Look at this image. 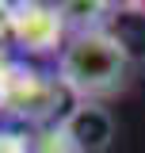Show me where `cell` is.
Listing matches in <instances>:
<instances>
[{
  "label": "cell",
  "instance_id": "cell-3",
  "mask_svg": "<svg viewBox=\"0 0 145 153\" xmlns=\"http://www.w3.org/2000/svg\"><path fill=\"white\" fill-rule=\"evenodd\" d=\"M12 31H16L19 46H27V50H35V54H46V50H54L57 42H61V35H65V16H61V8L27 4V8H16Z\"/></svg>",
  "mask_w": 145,
  "mask_h": 153
},
{
  "label": "cell",
  "instance_id": "cell-1",
  "mask_svg": "<svg viewBox=\"0 0 145 153\" xmlns=\"http://www.w3.org/2000/svg\"><path fill=\"white\" fill-rule=\"evenodd\" d=\"M57 76L80 103H99L115 96L130 76V50L103 27H80L61 46Z\"/></svg>",
  "mask_w": 145,
  "mask_h": 153
},
{
  "label": "cell",
  "instance_id": "cell-2",
  "mask_svg": "<svg viewBox=\"0 0 145 153\" xmlns=\"http://www.w3.org/2000/svg\"><path fill=\"white\" fill-rule=\"evenodd\" d=\"M61 138L69 142L76 153H103L111 146V138H115V119H111L107 107H99V103H80L76 100V107L65 115V123H61Z\"/></svg>",
  "mask_w": 145,
  "mask_h": 153
}]
</instances>
